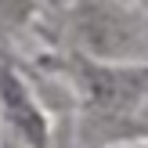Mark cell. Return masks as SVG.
Here are the masks:
<instances>
[{
	"instance_id": "cell-1",
	"label": "cell",
	"mask_w": 148,
	"mask_h": 148,
	"mask_svg": "<svg viewBox=\"0 0 148 148\" xmlns=\"http://www.w3.org/2000/svg\"><path fill=\"white\" fill-rule=\"evenodd\" d=\"M79 47L94 62H145L148 58V29L141 14L127 11L119 0H76L72 11Z\"/></svg>"
},
{
	"instance_id": "cell-2",
	"label": "cell",
	"mask_w": 148,
	"mask_h": 148,
	"mask_svg": "<svg viewBox=\"0 0 148 148\" xmlns=\"http://www.w3.org/2000/svg\"><path fill=\"white\" fill-rule=\"evenodd\" d=\"M79 87L94 108L123 112L148 98V62H94L79 65Z\"/></svg>"
},
{
	"instance_id": "cell-3",
	"label": "cell",
	"mask_w": 148,
	"mask_h": 148,
	"mask_svg": "<svg viewBox=\"0 0 148 148\" xmlns=\"http://www.w3.org/2000/svg\"><path fill=\"white\" fill-rule=\"evenodd\" d=\"M0 116L7 119V127L18 134V141L25 148H47L51 141L47 112L36 105L33 90L18 76V69L4 58H0Z\"/></svg>"
},
{
	"instance_id": "cell-4",
	"label": "cell",
	"mask_w": 148,
	"mask_h": 148,
	"mask_svg": "<svg viewBox=\"0 0 148 148\" xmlns=\"http://www.w3.org/2000/svg\"><path fill=\"white\" fill-rule=\"evenodd\" d=\"M36 0H0V18L4 22H25L33 14Z\"/></svg>"
},
{
	"instance_id": "cell-5",
	"label": "cell",
	"mask_w": 148,
	"mask_h": 148,
	"mask_svg": "<svg viewBox=\"0 0 148 148\" xmlns=\"http://www.w3.org/2000/svg\"><path fill=\"white\" fill-rule=\"evenodd\" d=\"M134 112H137V127H141V130H145V134H148V98H145V101H141V105H137V108H134Z\"/></svg>"
},
{
	"instance_id": "cell-6",
	"label": "cell",
	"mask_w": 148,
	"mask_h": 148,
	"mask_svg": "<svg viewBox=\"0 0 148 148\" xmlns=\"http://www.w3.org/2000/svg\"><path fill=\"white\" fill-rule=\"evenodd\" d=\"M137 4H141V11H145V14H148V0H137Z\"/></svg>"
},
{
	"instance_id": "cell-7",
	"label": "cell",
	"mask_w": 148,
	"mask_h": 148,
	"mask_svg": "<svg viewBox=\"0 0 148 148\" xmlns=\"http://www.w3.org/2000/svg\"><path fill=\"white\" fill-rule=\"evenodd\" d=\"M69 4H76V0H69Z\"/></svg>"
}]
</instances>
